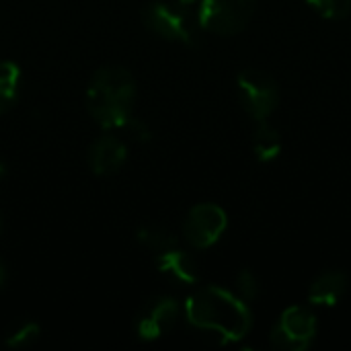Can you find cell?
Returning a JSON list of instances; mask_svg holds the SVG:
<instances>
[{
  "label": "cell",
  "instance_id": "obj_1",
  "mask_svg": "<svg viewBox=\"0 0 351 351\" xmlns=\"http://www.w3.org/2000/svg\"><path fill=\"white\" fill-rule=\"evenodd\" d=\"M187 323L220 343L241 341L249 335L253 317L247 302L220 286L195 290L185 302Z\"/></svg>",
  "mask_w": 351,
  "mask_h": 351
},
{
  "label": "cell",
  "instance_id": "obj_2",
  "mask_svg": "<svg viewBox=\"0 0 351 351\" xmlns=\"http://www.w3.org/2000/svg\"><path fill=\"white\" fill-rule=\"evenodd\" d=\"M136 80L121 66L99 68L86 88V109L105 130H119L134 111Z\"/></svg>",
  "mask_w": 351,
  "mask_h": 351
},
{
  "label": "cell",
  "instance_id": "obj_3",
  "mask_svg": "<svg viewBox=\"0 0 351 351\" xmlns=\"http://www.w3.org/2000/svg\"><path fill=\"white\" fill-rule=\"evenodd\" d=\"M144 27L167 41H177L189 47L199 45V23L191 16L187 6L169 2H150L142 8Z\"/></svg>",
  "mask_w": 351,
  "mask_h": 351
},
{
  "label": "cell",
  "instance_id": "obj_4",
  "mask_svg": "<svg viewBox=\"0 0 351 351\" xmlns=\"http://www.w3.org/2000/svg\"><path fill=\"white\" fill-rule=\"evenodd\" d=\"M257 0H202L197 23L216 35H237L255 16Z\"/></svg>",
  "mask_w": 351,
  "mask_h": 351
},
{
  "label": "cell",
  "instance_id": "obj_5",
  "mask_svg": "<svg viewBox=\"0 0 351 351\" xmlns=\"http://www.w3.org/2000/svg\"><path fill=\"white\" fill-rule=\"evenodd\" d=\"M239 97L245 107V111L255 119L263 121L267 119L280 105V86L278 82L255 68L243 70L237 78Z\"/></svg>",
  "mask_w": 351,
  "mask_h": 351
},
{
  "label": "cell",
  "instance_id": "obj_6",
  "mask_svg": "<svg viewBox=\"0 0 351 351\" xmlns=\"http://www.w3.org/2000/svg\"><path fill=\"white\" fill-rule=\"evenodd\" d=\"M181 317V304L171 296L146 300L134 317V331L142 341H156L169 335Z\"/></svg>",
  "mask_w": 351,
  "mask_h": 351
},
{
  "label": "cell",
  "instance_id": "obj_7",
  "mask_svg": "<svg viewBox=\"0 0 351 351\" xmlns=\"http://www.w3.org/2000/svg\"><path fill=\"white\" fill-rule=\"evenodd\" d=\"M317 335V317L304 306H290L282 313L271 331V346L282 351H302Z\"/></svg>",
  "mask_w": 351,
  "mask_h": 351
},
{
  "label": "cell",
  "instance_id": "obj_8",
  "mask_svg": "<svg viewBox=\"0 0 351 351\" xmlns=\"http://www.w3.org/2000/svg\"><path fill=\"white\" fill-rule=\"evenodd\" d=\"M228 224L226 212L216 204H197L183 222V237L195 249H208L220 241Z\"/></svg>",
  "mask_w": 351,
  "mask_h": 351
},
{
  "label": "cell",
  "instance_id": "obj_9",
  "mask_svg": "<svg viewBox=\"0 0 351 351\" xmlns=\"http://www.w3.org/2000/svg\"><path fill=\"white\" fill-rule=\"evenodd\" d=\"M88 167L99 177L115 175L128 160V146L115 134H105L97 138L88 148Z\"/></svg>",
  "mask_w": 351,
  "mask_h": 351
},
{
  "label": "cell",
  "instance_id": "obj_10",
  "mask_svg": "<svg viewBox=\"0 0 351 351\" xmlns=\"http://www.w3.org/2000/svg\"><path fill=\"white\" fill-rule=\"evenodd\" d=\"M156 269L162 276H167L179 284L193 286L199 282V267H197L195 259L179 247H173L165 253H158L156 255Z\"/></svg>",
  "mask_w": 351,
  "mask_h": 351
},
{
  "label": "cell",
  "instance_id": "obj_11",
  "mask_svg": "<svg viewBox=\"0 0 351 351\" xmlns=\"http://www.w3.org/2000/svg\"><path fill=\"white\" fill-rule=\"evenodd\" d=\"M348 292V276L343 271H325L308 288V300L317 306H335Z\"/></svg>",
  "mask_w": 351,
  "mask_h": 351
},
{
  "label": "cell",
  "instance_id": "obj_12",
  "mask_svg": "<svg viewBox=\"0 0 351 351\" xmlns=\"http://www.w3.org/2000/svg\"><path fill=\"white\" fill-rule=\"evenodd\" d=\"M253 152L261 162H271L282 152L280 132L271 123H267L265 119L257 121V128L253 132Z\"/></svg>",
  "mask_w": 351,
  "mask_h": 351
},
{
  "label": "cell",
  "instance_id": "obj_13",
  "mask_svg": "<svg viewBox=\"0 0 351 351\" xmlns=\"http://www.w3.org/2000/svg\"><path fill=\"white\" fill-rule=\"evenodd\" d=\"M19 80L21 70L14 62H0V115L12 109L16 97H19Z\"/></svg>",
  "mask_w": 351,
  "mask_h": 351
},
{
  "label": "cell",
  "instance_id": "obj_14",
  "mask_svg": "<svg viewBox=\"0 0 351 351\" xmlns=\"http://www.w3.org/2000/svg\"><path fill=\"white\" fill-rule=\"evenodd\" d=\"M136 243L140 247L148 249V251H154L156 255L158 253H165V251H169V249H173V247L179 245L177 243V237L171 230H167L162 226H152V224L142 226V228L136 230Z\"/></svg>",
  "mask_w": 351,
  "mask_h": 351
},
{
  "label": "cell",
  "instance_id": "obj_15",
  "mask_svg": "<svg viewBox=\"0 0 351 351\" xmlns=\"http://www.w3.org/2000/svg\"><path fill=\"white\" fill-rule=\"evenodd\" d=\"M41 335V329L35 321H21L6 333V346L8 348H29L33 346Z\"/></svg>",
  "mask_w": 351,
  "mask_h": 351
},
{
  "label": "cell",
  "instance_id": "obj_16",
  "mask_svg": "<svg viewBox=\"0 0 351 351\" xmlns=\"http://www.w3.org/2000/svg\"><path fill=\"white\" fill-rule=\"evenodd\" d=\"M313 10L325 19H346L351 12V0H306Z\"/></svg>",
  "mask_w": 351,
  "mask_h": 351
},
{
  "label": "cell",
  "instance_id": "obj_17",
  "mask_svg": "<svg viewBox=\"0 0 351 351\" xmlns=\"http://www.w3.org/2000/svg\"><path fill=\"white\" fill-rule=\"evenodd\" d=\"M259 290H261L259 280L251 269H243L237 276V292H239V298H243L245 302L255 300L259 296Z\"/></svg>",
  "mask_w": 351,
  "mask_h": 351
},
{
  "label": "cell",
  "instance_id": "obj_18",
  "mask_svg": "<svg viewBox=\"0 0 351 351\" xmlns=\"http://www.w3.org/2000/svg\"><path fill=\"white\" fill-rule=\"evenodd\" d=\"M119 130H123L125 134H128V138L132 140V142H148L150 140V128L144 123V121H140V119H136L134 115L119 128Z\"/></svg>",
  "mask_w": 351,
  "mask_h": 351
},
{
  "label": "cell",
  "instance_id": "obj_19",
  "mask_svg": "<svg viewBox=\"0 0 351 351\" xmlns=\"http://www.w3.org/2000/svg\"><path fill=\"white\" fill-rule=\"evenodd\" d=\"M4 284H6V265H4V261H0V290Z\"/></svg>",
  "mask_w": 351,
  "mask_h": 351
},
{
  "label": "cell",
  "instance_id": "obj_20",
  "mask_svg": "<svg viewBox=\"0 0 351 351\" xmlns=\"http://www.w3.org/2000/svg\"><path fill=\"white\" fill-rule=\"evenodd\" d=\"M175 2H177V4H181V6H187V8H189V6H191V4H195L197 0H175Z\"/></svg>",
  "mask_w": 351,
  "mask_h": 351
},
{
  "label": "cell",
  "instance_id": "obj_21",
  "mask_svg": "<svg viewBox=\"0 0 351 351\" xmlns=\"http://www.w3.org/2000/svg\"><path fill=\"white\" fill-rule=\"evenodd\" d=\"M4 175H6V167H4V165L0 162V181L4 179Z\"/></svg>",
  "mask_w": 351,
  "mask_h": 351
},
{
  "label": "cell",
  "instance_id": "obj_22",
  "mask_svg": "<svg viewBox=\"0 0 351 351\" xmlns=\"http://www.w3.org/2000/svg\"><path fill=\"white\" fill-rule=\"evenodd\" d=\"M0 230H2V212H0Z\"/></svg>",
  "mask_w": 351,
  "mask_h": 351
}]
</instances>
